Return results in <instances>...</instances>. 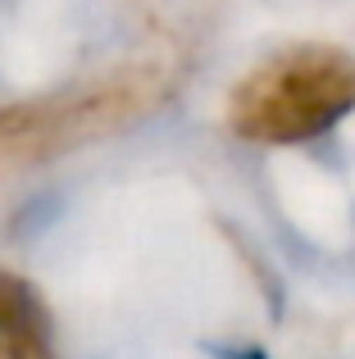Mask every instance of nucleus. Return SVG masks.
Segmentation results:
<instances>
[{
	"label": "nucleus",
	"instance_id": "nucleus-1",
	"mask_svg": "<svg viewBox=\"0 0 355 359\" xmlns=\"http://www.w3.org/2000/svg\"><path fill=\"white\" fill-rule=\"evenodd\" d=\"M355 109V60L337 46H292L237 82L228 123L241 141L301 146Z\"/></svg>",
	"mask_w": 355,
	"mask_h": 359
},
{
	"label": "nucleus",
	"instance_id": "nucleus-2",
	"mask_svg": "<svg viewBox=\"0 0 355 359\" xmlns=\"http://www.w3.org/2000/svg\"><path fill=\"white\" fill-rule=\"evenodd\" d=\"M0 359H55L41 296L9 269H0Z\"/></svg>",
	"mask_w": 355,
	"mask_h": 359
},
{
	"label": "nucleus",
	"instance_id": "nucleus-3",
	"mask_svg": "<svg viewBox=\"0 0 355 359\" xmlns=\"http://www.w3.org/2000/svg\"><path fill=\"white\" fill-rule=\"evenodd\" d=\"M237 359H264V355H260V351H246V355H237Z\"/></svg>",
	"mask_w": 355,
	"mask_h": 359
}]
</instances>
